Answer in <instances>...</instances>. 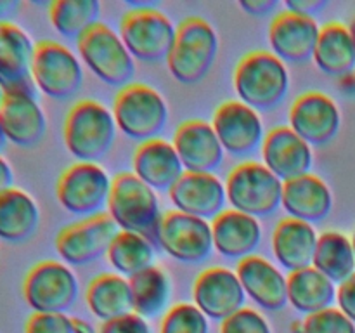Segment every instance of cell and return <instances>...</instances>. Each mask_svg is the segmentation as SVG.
I'll return each instance as SVG.
<instances>
[{
    "label": "cell",
    "mask_w": 355,
    "mask_h": 333,
    "mask_svg": "<svg viewBox=\"0 0 355 333\" xmlns=\"http://www.w3.org/2000/svg\"><path fill=\"white\" fill-rule=\"evenodd\" d=\"M232 83L241 103L257 111H269L286 99L290 71L272 52L252 51L236 65Z\"/></svg>",
    "instance_id": "obj_1"
},
{
    "label": "cell",
    "mask_w": 355,
    "mask_h": 333,
    "mask_svg": "<svg viewBox=\"0 0 355 333\" xmlns=\"http://www.w3.org/2000/svg\"><path fill=\"white\" fill-rule=\"evenodd\" d=\"M113 111L94 99H80L64 120V144L78 162L97 163L111 151L116 139Z\"/></svg>",
    "instance_id": "obj_2"
},
{
    "label": "cell",
    "mask_w": 355,
    "mask_h": 333,
    "mask_svg": "<svg viewBox=\"0 0 355 333\" xmlns=\"http://www.w3.org/2000/svg\"><path fill=\"white\" fill-rule=\"evenodd\" d=\"M107 214L120 231L137 232L156 245L163 217L159 200L156 191L134 172H121L113 177Z\"/></svg>",
    "instance_id": "obj_3"
},
{
    "label": "cell",
    "mask_w": 355,
    "mask_h": 333,
    "mask_svg": "<svg viewBox=\"0 0 355 333\" xmlns=\"http://www.w3.org/2000/svg\"><path fill=\"white\" fill-rule=\"evenodd\" d=\"M218 52V35L203 17H187L177 26L175 42L166 66L184 85L200 83L210 73Z\"/></svg>",
    "instance_id": "obj_4"
},
{
    "label": "cell",
    "mask_w": 355,
    "mask_h": 333,
    "mask_svg": "<svg viewBox=\"0 0 355 333\" xmlns=\"http://www.w3.org/2000/svg\"><path fill=\"white\" fill-rule=\"evenodd\" d=\"M111 111L121 134L139 144L158 137L168 123L165 97L141 82L128 83L118 90Z\"/></svg>",
    "instance_id": "obj_5"
},
{
    "label": "cell",
    "mask_w": 355,
    "mask_h": 333,
    "mask_svg": "<svg viewBox=\"0 0 355 333\" xmlns=\"http://www.w3.org/2000/svg\"><path fill=\"white\" fill-rule=\"evenodd\" d=\"M225 194L234 210L252 217H269L279 210L283 180L262 162L246 160L238 163L225 179Z\"/></svg>",
    "instance_id": "obj_6"
},
{
    "label": "cell",
    "mask_w": 355,
    "mask_h": 333,
    "mask_svg": "<svg viewBox=\"0 0 355 333\" xmlns=\"http://www.w3.org/2000/svg\"><path fill=\"white\" fill-rule=\"evenodd\" d=\"M175 35V24L155 6L127 10L120 21V37L125 47L132 58L142 62L166 61Z\"/></svg>",
    "instance_id": "obj_7"
},
{
    "label": "cell",
    "mask_w": 355,
    "mask_h": 333,
    "mask_svg": "<svg viewBox=\"0 0 355 333\" xmlns=\"http://www.w3.org/2000/svg\"><path fill=\"white\" fill-rule=\"evenodd\" d=\"M87 68L106 85L123 89L135 73V62L123 40L107 24L97 23L76 40Z\"/></svg>",
    "instance_id": "obj_8"
},
{
    "label": "cell",
    "mask_w": 355,
    "mask_h": 333,
    "mask_svg": "<svg viewBox=\"0 0 355 333\" xmlns=\"http://www.w3.org/2000/svg\"><path fill=\"white\" fill-rule=\"evenodd\" d=\"M111 186L113 179L99 163L76 162L59 176L55 198L68 214L92 217L107 208Z\"/></svg>",
    "instance_id": "obj_9"
},
{
    "label": "cell",
    "mask_w": 355,
    "mask_h": 333,
    "mask_svg": "<svg viewBox=\"0 0 355 333\" xmlns=\"http://www.w3.org/2000/svg\"><path fill=\"white\" fill-rule=\"evenodd\" d=\"M31 80L37 90L47 97L66 101L82 89V62L66 45L54 40H40L35 47Z\"/></svg>",
    "instance_id": "obj_10"
},
{
    "label": "cell",
    "mask_w": 355,
    "mask_h": 333,
    "mask_svg": "<svg viewBox=\"0 0 355 333\" xmlns=\"http://www.w3.org/2000/svg\"><path fill=\"white\" fill-rule=\"evenodd\" d=\"M80 287L68 264L40 260L26 273L23 297L33 312H68L78 298Z\"/></svg>",
    "instance_id": "obj_11"
},
{
    "label": "cell",
    "mask_w": 355,
    "mask_h": 333,
    "mask_svg": "<svg viewBox=\"0 0 355 333\" xmlns=\"http://www.w3.org/2000/svg\"><path fill=\"white\" fill-rule=\"evenodd\" d=\"M156 245L182 264L205 262L215 250L211 224L173 208L163 214Z\"/></svg>",
    "instance_id": "obj_12"
},
{
    "label": "cell",
    "mask_w": 355,
    "mask_h": 333,
    "mask_svg": "<svg viewBox=\"0 0 355 333\" xmlns=\"http://www.w3.org/2000/svg\"><path fill=\"white\" fill-rule=\"evenodd\" d=\"M118 232L120 229L107 212L80 219L58 232L55 252L68 266H87L107 253Z\"/></svg>",
    "instance_id": "obj_13"
},
{
    "label": "cell",
    "mask_w": 355,
    "mask_h": 333,
    "mask_svg": "<svg viewBox=\"0 0 355 333\" xmlns=\"http://www.w3.org/2000/svg\"><path fill=\"white\" fill-rule=\"evenodd\" d=\"M0 125L7 141L19 148H33L40 144L47 132V117L38 103L37 87L3 90Z\"/></svg>",
    "instance_id": "obj_14"
},
{
    "label": "cell",
    "mask_w": 355,
    "mask_h": 333,
    "mask_svg": "<svg viewBox=\"0 0 355 333\" xmlns=\"http://www.w3.org/2000/svg\"><path fill=\"white\" fill-rule=\"evenodd\" d=\"M211 125L224 151L238 158L253 155L266 139L260 113L239 99L222 103L214 111Z\"/></svg>",
    "instance_id": "obj_15"
},
{
    "label": "cell",
    "mask_w": 355,
    "mask_h": 333,
    "mask_svg": "<svg viewBox=\"0 0 355 333\" xmlns=\"http://www.w3.org/2000/svg\"><path fill=\"white\" fill-rule=\"evenodd\" d=\"M288 120L291 130L307 144L324 146L338 134L342 114L338 104L328 94L309 90L293 101Z\"/></svg>",
    "instance_id": "obj_16"
},
{
    "label": "cell",
    "mask_w": 355,
    "mask_h": 333,
    "mask_svg": "<svg viewBox=\"0 0 355 333\" xmlns=\"http://www.w3.org/2000/svg\"><path fill=\"white\" fill-rule=\"evenodd\" d=\"M193 300L208 319L222 323L245 307L246 293L234 271L215 266L196 276Z\"/></svg>",
    "instance_id": "obj_17"
},
{
    "label": "cell",
    "mask_w": 355,
    "mask_h": 333,
    "mask_svg": "<svg viewBox=\"0 0 355 333\" xmlns=\"http://www.w3.org/2000/svg\"><path fill=\"white\" fill-rule=\"evenodd\" d=\"M173 148L186 172L214 173L224 162V148L214 125L201 118L182 121L173 132Z\"/></svg>",
    "instance_id": "obj_18"
},
{
    "label": "cell",
    "mask_w": 355,
    "mask_h": 333,
    "mask_svg": "<svg viewBox=\"0 0 355 333\" xmlns=\"http://www.w3.org/2000/svg\"><path fill=\"white\" fill-rule=\"evenodd\" d=\"M175 210L203 221H214L225 210V184L215 173L184 172L168 191Z\"/></svg>",
    "instance_id": "obj_19"
},
{
    "label": "cell",
    "mask_w": 355,
    "mask_h": 333,
    "mask_svg": "<svg viewBox=\"0 0 355 333\" xmlns=\"http://www.w3.org/2000/svg\"><path fill=\"white\" fill-rule=\"evenodd\" d=\"M321 26L314 17L283 10L276 14L269 26V44L272 54L283 62H305L312 59Z\"/></svg>",
    "instance_id": "obj_20"
},
{
    "label": "cell",
    "mask_w": 355,
    "mask_h": 333,
    "mask_svg": "<svg viewBox=\"0 0 355 333\" xmlns=\"http://www.w3.org/2000/svg\"><path fill=\"white\" fill-rule=\"evenodd\" d=\"M260 155L263 165L276 173L283 182L311 173L314 162L312 146L295 134L290 125L270 128L262 142Z\"/></svg>",
    "instance_id": "obj_21"
},
{
    "label": "cell",
    "mask_w": 355,
    "mask_h": 333,
    "mask_svg": "<svg viewBox=\"0 0 355 333\" xmlns=\"http://www.w3.org/2000/svg\"><path fill=\"white\" fill-rule=\"evenodd\" d=\"M246 297L263 311H283L288 305V276L266 257L250 255L236 266Z\"/></svg>",
    "instance_id": "obj_22"
},
{
    "label": "cell",
    "mask_w": 355,
    "mask_h": 333,
    "mask_svg": "<svg viewBox=\"0 0 355 333\" xmlns=\"http://www.w3.org/2000/svg\"><path fill=\"white\" fill-rule=\"evenodd\" d=\"M132 169L142 182L155 191H166V193L186 172L172 142L162 137L141 142L135 148L132 156Z\"/></svg>",
    "instance_id": "obj_23"
},
{
    "label": "cell",
    "mask_w": 355,
    "mask_h": 333,
    "mask_svg": "<svg viewBox=\"0 0 355 333\" xmlns=\"http://www.w3.org/2000/svg\"><path fill=\"white\" fill-rule=\"evenodd\" d=\"M210 224L214 248L225 259H246L253 255L262 241V224L259 219L234 208H225Z\"/></svg>",
    "instance_id": "obj_24"
},
{
    "label": "cell",
    "mask_w": 355,
    "mask_h": 333,
    "mask_svg": "<svg viewBox=\"0 0 355 333\" xmlns=\"http://www.w3.org/2000/svg\"><path fill=\"white\" fill-rule=\"evenodd\" d=\"M35 44L12 21L0 23V85L3 90L35 85L31 80Z\"/></svg>",
    "instance_id": "obj_25"
},
{
    "label": "cell",
    "mask_w": 355,
    "mask_h": 333,
    "mask_svg": "<svg viewBox=\"0 0 355 333\" xmlns=\"http://www.w3.org/2000/svg\"><path fill=\"white\" fill-rule=\"evenodd\" d=\"M281 207L291 219H298L309 224L321 222L328 217L333 208L331 189L321 177L314 173L284 180Z\"/></svg>",
    "instance_id": "obj_26"
},
{
    "label": "cell",
    "mask_w": 355,
    "mask_h": 333,
    "mask_svg": "<svg viewBox=\"0 0 355 333\" xmlns=\"http://www.w3.org/2000/svg\"><path fill=\"white\" fill-rule=\"evenodd\" d=\"M319 234L309 222L284 217L272 232V253L276 262L288 273L312 266Z\"/></svg>",
    "instance_id": "obj_27"
},
{
    "label": "cell",
    "mask_w": 355,
    "mask_h": 333,
    "mask_svg": "<svg viewBox=\"0 0 355 333\" xmlns=\"http://www.w3.org/2000/svg\"><path fill=\"white\" fill-rule=\"evenodd\" d=\"M40 225V208L30 193L19 187L0 194V239L24 243Z\"/></svg>",
    "instance_id": "obj_28"
},
{
    "label": "cell",
    "mask_w": 355,
    "mask_h": 333,
    "mask_svg": "<svg viewBox=\"0 0 355 333\" xmlns=\"http://www.w3.org/2000/svg\"><path fill=\"white\" fill-rule=\"evenodd\" d=\"M89 311L101 321L134 312L130 281L116 273H101L90 280L85 290Z\"/></svg>",
    "instance_id": "obj_29"
},
{
    "label": "cell",
    "mask_w": 355,
    "mask_h": 333,
    "mask_svg": "<svg viewBox=\"0 0 355 333\" xmlns=\"http://www.w3.org/2000/svg\"><path fill=\"white\" fill-rule=\"evenodd\" d=\"M315 66L329 76L350 75L355 69V47L349 26L331 21L321 26L314 56Z\"/></svg>",
    "instance_id": "obj_30"
},
{
    "label": "cell",
    "mask_w": 355,
    "mask_h": 333,
    "mask_svg": "<svg viewBox=\"0 0 355 333\" xmlns=\"http://www.w3.org/2000/svg\"><path fill=\"white\" fill-rule=\"evenodd\" d=\"M336 300V287L331 280L315 267L295 271L288 274V304L305 316L333 307Z\"/></svg>",
    "instance_id": "obj_31"
},
{
    "label": "cell",
    "mask_w": 355,
    "mask_h": 333,
    "mask_svg": "<svg viewBox=\"0 0 355 333\" xmlns=\"http://www.w3.org/2000/svg\"><path fill=\"white\" fill-rule=\"evenodd\" d=\"M134 312L144 319H153L168 311L172 298V281L170 276L158 266H153L130 280Z\"/></svg>",
    "instance_id": "obj_32"
},
{
    "label": "cell",
    "mask_w": 355,
    "mask_h": 333,
    "mask_svg": "<svg viewBox=\"0 0 355 333\" xmlns=\"http://www.w3.org/2000/svg\"><path fill=\"white\" fill-rule=\"evenodd\" d=\"M312 267H315L335 284H342L355 274L352 239L340 231H324L319 234Z\"/></svg>",
    "instance_id": "obj_33"
},
{
    "label": "cell",
    "mask_w": 355,
    "mask_h": 333,
    "mask_svg": "<svg viewBox=\"0 0 355 333\" xmlns=\"http://www.w3.org/2000/svg\"><path fill=\"white\" fill-rule=\"evenodd\" d=\"M107 262L116 274L130 280L135 274L155 266L156 246L137 232L120 231L107 248Z\"/></svg>",
    "instance_id": "obj_34"
},
{
    "label": "cell",
    "mask_w": 355,
    "mask_h": 333,
    "mask_svg": "<svg viewBox=\"0 0 355 333\" xmlns=\"http://www.w3.org/2000/svg\"><path fill=\"white\" fill-rule=\"evenodd\" d=\"M99 0H55L49 6V19L61 37L78 40L99 23Z\"/></svg>",
    "instance_id": "obj_35"
},
{
    "label": "cell",
    "mask_w": 355,
    "mask_h": 333,
    "mask_svg": "<svg viewBox=\"0 0 355 333\" xmlns=\"http://www.w3.org/2000/svg\"><path fill=\"white\" fill-rule=\"evenodd\" d=\"M159 333H210V325L196 305L180 302L165 312Z\"/></svg>",
    "instance_id": "obj_36"
},
{
    "label": "cell",
    "mask_w": 355,
    "mask_h": 333,
    "mask_svg": "<svg viewBox=\"0 0 355 333\" xmlns=\"http://www.w3.org/2000/svg\"><path fill=\"white\" fill-rule=\"evenodd\" d=\"M304 333H355V323L338 307H329L305 316Z\"/></svg>",
    "instance_id": "obj_37"
},
{
    "label": "cell",
    "mask_w": 355,
    "mask_h": 333,
    "mask_svg": "<svg viewBox=\"0 0 355 333\" xmlns=\"http://www.w3.org/2000/svg\"><path fill=\"white\" fill-rule=\"evenodd\" d=\"M220 333H272V330L262 312L252 307H243L222 321Z\"/></svg>",
    "instance_id": "obj_38"
},
{
    "label": "cell",
    "mask_w": 355,
    "mask_h": 333,
    "mask_svg": "<svg viewBox=\"0 0 355 333\" xmlns=\"http://www.w3.org/2000/svg\"><path fill=\"white\" fill-rule=\"evenodd\" d=\"M24 333H75L73 318L64 312H33L26 319Z\"/></svg>",
    "instance_id": "obj_39"
},
{
    "label": "cell",
    "mask_w": 355,
    "mask_h": 333,
    "mask_svg": "<svg viewBox=\"0 0 355 333\" xmlns=\"http://www.w3.org/2000/svg\"><path fill=\"white\" fill-rule=\"evenodd\" d=\"M99 333H153V328L148 319L135 312H128L120 318L104 321L101 325Z\"/></svg>",
    "instance_id": "obj_40"
},
{
    "label": "cell",
    "mask_w": 355,
    "mask_h": 333,
    "mask_svg": "<svg viewBox=\"0 0 355 333\" xmlns=\"http://www.w3.org/2000/svg\"><path fill=\"white\" fill-rule=\"evenodd\" d=\"M336 302H338V309L355 323V274L338 284L336 288Z\"/></svg>",
    "instance_id": "obj_41"
},
{
    "label": "cell",
    "mask_w": 355,
    "mask_h": 333,
    "mask_svg": "<svg viewBox=\"0 0 355 333\" xmlns=\"http://www.w3.org/2000/svg\"><path fill=\"white\" fill-rule=\"evenodd\" d=\"M286 9L291 10V12H297L302 14V16H307V17H314L328 6V2L324 0H288L286 3Z\"/></svg>",
    "instance_id": "obj_42"
},
{
    "label": "cell",
    "mask_w": 355,
    "mask_h": 333,
    "mask_svg": "<svg viewBox=\"0 0 355 333\" xmlns=\"http://www.w3.org/2000/svg\"><path fill=\"white\" fill-rule=\"evenodd\" d=\"M277 0H241L239 7L252 16H267L277 9Z\"/></svg>",
    "instance_id": "obj_43"
},
{
    "label": "cell",
    "mask_w": 355,
    "mask_h": 333,
    "mask_svg": "<svg viewBox=\"0 0 355 333\" xmlns=\"http://www.w3.org/2000/svg\"><path fill=\"white\" fill-rule=\"evenodd\" d=\"M14 187V170L10 163L0 155V194Z\"/></svg>",
    "instance_id": "obj_44"
},
{
    "label": "cell",
    "mask_w": 355,
    "mask_h": 333,
    "mask_svg": "<svg viewBox=\"0 0 355 333\" xmlns=\"http://www.w3.org/2000/svg\"><path fill=\"white\" fill-rule=\"evenodd\" d=\"M17 9H19V2H14V0H0V23L10 21L9 17L14 16Z\"/></svg>",
    "instance_id": "obj_45"
},
{
    "label": "cell",
    "mask_w": 355,
    "mask_h": 333,
    "mask_svg": "<svg viewBox=\"0 0 355 333\" xmlns=\"http://www.w3.org/2000/svg\"><path fill=\"white\" fill-rule=\"evenodd\" d=\"M338 85L342 92H345L347 96H354L355 97V73H350V75L342 76L338 78Z\"/></svg>",
    "instance_id": "obj_46"
},
{
    "label": "cell",
    "mask_w": 355,
    "mask_h": 333,
    "mask_svg": "<svg viewBox=\"0 0 355 333\" xmlns=\"http://www.w3.org/2000/svg\"><path fill=\"white\" fill-rule=\"evenodd\" d=\"M73 330H75V333H99L96 332L92 323L82 318H73Z\"/></svg>",
    "instance_id": "obj_47"
},
{
    "label": "cell",
    "mask_w": 355,
    "mask_h": 333,
    "mask_svg": "<svg viewBox=\"0 0 355 333\" xmlns=\"http://www.w3.org/2000/svg\"><path fill=\"white\" fill-rule=\"evenodd\" d=\"M290 332L291 333H304V319H297L290 325Z\"/></svg>",
    "instance_id": "obj_48"
},
{
    "label": "cell",
    "mask_w": 355,
    "mask_h": 333,
    "mask_svg": "<svg viewBox=\"0 0 355 333\" xmlns=\"http://www.w3.org/2000/svg\"><path fill=\"white\" fill-rule=\"evenodd\" d=\"M7 137H6V134H3V130H2V125H0V155H2V151H3V148H6V144H7Z\"/></svg>",
    "instance_id": "obj_49"
},
{
    "label": "cell",
    "mask_w": 355,
    "mask_h": 333,
    "mask_svg": "<svg viewBox=\"0 0 355 333\" xmlns=\"http://www.w3.org/2000/svg\"><path fill=\"white\" fill-rule=\"evenodd\" d=\"M349 31H350V37H352L354 47H355V17H354L352 21H350V24H349Z\"/></svg>",
    "instance_id": "obj_50"
},
{
    "label": "cell",
    "mask_w": 355,
    "mask_h": 333,
    "mask_svg": "<svg viewBox=\"0 0 355 333\" xmlns=\"http://www.w3.org/2000/svg\"><path fill=\"white\" fill-rule=\"evenodd\" d=\"M2 97H3V89L2 85H0V103H2Z\"/></svg>",
    "instance_id": "obj_51"
},
{
    "label": "cell",
    "mask_w": 355,
    "mask_h": 333,
    "mask_svg": "<svg viewBox=\"0 0 355 333\" xmlns=\"http://www.w3.org/2000/svg\"><path fill=\"white\" fill-rule=\"evenodd\" d=\"M352 246H354V253H355V232H354V236H352Z\"/></svg>",
    "instance_id": "obj_52"
}]
</instances>
